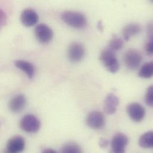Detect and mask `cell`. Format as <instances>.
Returning a JSON list of instances; mask_svg holds the SVG:
<instances>
[{"instance_id": "obj_1", "label": "cell", "mask_w": 153, "mask_h": 153, "mask_svg": "<svg viewBox=\"0 0 153 153\" xmlns=\"http://www.w3.org/2000/svg\"><path fill=\"white\" fill-rule=\"evenodd\" d=\"M62 19L66 24L75 29H83L87 25L86 17L77 11H66L62 13Z\"/></svg>"}, {"instance_id": "obj_2", "label": "cell", "mask_w": 153, "mask_h": 153, "mask_svg": "<svg viewBox=\"0 0 153 153\" xmlns=\"http://www.w3.org/2000/svg\"><path fill=\"white\" fill-rule=\"evenodd\" d=\"M100 60L107 70L111 74H116L120 68V65L115 52L109 48L104 49L100 57Z\"/></svg>"}, {"instance_id": "obj_3", "label": "cell", "mask_w": 153, "mask_h": 153, "mask_svg": "<svg viewBox=\"0 0 153 153\" xmlns=\"http://www.w3.org/2000/svg\"><path fill=\"white\" fill-rule=\"evenodd\" d=\"M20 126L23 131L27 133H35L41 128V122L35 115L26 114L21 119Z\"/></svg>"}, {"instance_id": "obj_4", "label": "cell", "mask_w": 153, "mask_h": 153, "mask_svg": "<svg viewBox=\"0 0 153 153\" xmlns=\"http://www.w3.org/2000/svg\"><path fill=\"white\" fill-rule=\"evenodd\" d=\"M126 66L130 70H136L140 66L142 62V56L140 52L135 49L128 50L123 57Z\"/></svg>"}, {"instance_id": "obj_5", "label": "cell", "mask_w": 153, "mask_h": 153, "mask_svg": "<svg viewBox=\"0 0 153 153\" xmlns=\"http://www.w3.org/2000/svg\"><path fill=\"white\" fill-rule=\"evenodd\" d=\"M128 144L129 139L125 134L120 132L117 133L113 136L111 140V150L113 153H125Z\"/></svg>"}, {"instance_id": "obj_6", "label": "cell", "mask_w": 153, "mask_h": 153, "mask_svg": "<svg viewBox=\"0 0 153 153\" xmlns=\"http://www.w3.org/2000/svg\"><path fill=\"white\" fill-rule=\"evenodd\" d=\"M85 55L84 46L79 42H73L68 47V56L71 62L78 63L83 60Z\"/></svg>"}, {"instance_id": "obj_7", "label": "cell", "mask_w": 153, "mask_h": 153, "mask_svg": "<svg viewBox=\"0 0 153 153\" xmlns=\"http://www.w3.org/2000/svg\"><path fill=\"white\" fill-rule=\"evenodd\" d=\"M87 125L93 129H102L105 125V117L104 114L99 111H93L89 113L86 117Z\"/></svg>"}, {"instance_id": "obj_8", "label": "cell", "mask_w": 153, "mask_h": 153, "mask_svg": "<svg viewBox=\"0 0 153 153\" xmlns=\"http://www.w3.org/2000/svg\"><path fill=\"white\" fill-rule=\"evenodd\" d=\"M35 33L37 40L41 44L49 43L53 38L52 29L45 24L38 25L35 30Z\"/></svg>"}, {"instance_id": "obj_9", "label": "cell", "mask_w": 153, "mask_h": 153, "mask_svg": "<svg viewBox=\"0 0 153 153\" xmlns=\"http://www.w3.org/2000/svg\"><path fill=\"white\" fill-rule=\"evenodd\" d=\"M126 110L129 116L133 121L139 123L144 120L146 110L138 102L131 103L128 105Z\"/></svg>"}, {"instance_id": "obj_10", "label": "cell", "mask_w": 153, "mask_h": 153, "mask_svg": "<svg viewBox=\"0 0 153 153\" xmlns=\"http://www.w3.org/2000/svg\"><path fill=\"white\" fill-rule=\"evenodd\" d=\"M25 147V139L20 135L11 138L7 144V151L10 153H17L23 151Z\"/></svg>"}, {"instance_id": "obj_11", "label": "cell", "mask_w": 153, "mask_h": 153, "mask_svg": "<svg viewBox=\"0 0 153 153\" xmlns=\"http://www.w3.org/2000/svg\"><path fill=\"white\" fill-rule=\"evenodd\" d=\"M119 105V100L118 97L114 94H108L104 101V112L108 115H112L114 114L118 106Z\"/></svg>"}, {"instance_id": "obj_12", "label": "cell", "mask_w": 153, "mask_h": 153, "mask_svg": "<svg viewBox=\"0 0 153 153\" xmlns=\"http://www.w3.org/2000/svg\"><path fill=\"white\" fill-rule=\"evenodd\" d=\"M20 20L25 26L32 27L38 23L39 17L35 10L30 8H27L22 11Z\"/></svg>"}, {"instance_id": "obj_13", "label": "cell", "mask_w": 153, "mask_h": 153, "mask_svg": "<svg viewBox=\"0 0 153 153\" xmlns=\"http://www.w3.org/2000/svg\"><path fill=\"white\" fill-rule=\"evenodd\" d=\"M26 105V98L23 94H18L14 96L9 101L8 108L10 110L17 113L22 111Z\"/></svg>"}, {"instance_id": "obj_14", "label": "cell", "mask_w": 153, "mask_h": 153, "mask_svg": "<svg viewBox=\"0 0 153 153\" xmlns=\"http://www.w3.org/2000/svg\"><path fill=\"white\" fill-rule=\"evenodd\" d=\"M142 30V27L140 24L132 23L126 25L122 30L123 38L126 41H128L130 39L138 35Z\"/></svg>"}, {"instance_id": "obj_15", "label": "cell", "mask_w": 153, "mask_h": 153, "mask_svg": "<svg viewBox=\"0 0 153 153\" xmlns=\"http://www.w3.org/2000/svg\"><path fill=\"white\" fill-rule=\"evenodd\" d=\"M14 64L17 69L23 71L29 79H32L35 76V68L30 62L26 60H19L16 61Z\"/></svg>"}, {"instance_id": "obj_16", "label": "cell", "mask_w": 153, "mask_h": 153, "mask_svg": "<svg viewBox=\"0 0 153 153\" xmlns=\"http://www.w3.org/2000/svg\"><path fill=\"white\" fill-rule=\"evenodd\" d=\"M139 145L144 149H152L153 147V131H149L143 134L139 139Z\"/></svg>"}, {"instance_id": "obj_17", "label": "cell", "mask_w": 153, "mask_h": 153, "mask_svg": "<svg viewBox=\"0 0 153 153\" xmlns=\"http://www.w3.org/2000/svg\"><path fill=\"white\" fill-rule=\"evenodd\" d=\"M124 46V41L120 37L117 35H113L110 41L108 48L114 52L119 51L123 48Z\"/></svg>"}, {"instance_id": "obj_18", "label": "cell", "mask_w": 153, "mask_h": 153, "mask_svg": "<svg viewBox=\"0 0 153 153\" xmlns=\"http://www.w3.org/2000/svg\"><path fill=\"white\" fill-rule=\"evenodd\" d=\"M153 63L152 62L145 63L140 69L138 75L141 78L149 79L153 76Z\"/></svg>"}, {"instance_id": "obj_19", "label": "cell", "mask_w": 153, "mask_h": 153, "mask_svg": "<svg viewBox=\"0 0 153 153\" xmlns=\"http://www.w3.org/2000/svg\"><path fill=\"white\" fill-rule=\"evenodd\" d=\"M61 152L63 153H80L82 152L81 148L76 143L70 142L65 144L61 149Z\"/></svg>"}, {"instance_id": "obj_20", "label": "cell", "mask_w": 153, "mask_h": 153, "mask_svg": "<svg viewBox=\"0 0 153 153\" xmlns=\"http://www.w3.org/2000/svg\"><path fill=\"white\" fill-rule=\"evenodd\" d=\"M145 101L147 105L150 107L153 106V86H150L145 96Z\"/></svg>"}, {"instance_id": "obj_21", "label": "cell", "mask_w": 153, "mask_h": 153, "mask_svg": "<svg viewBox=\"0 0 153 153\" xmlns=\"http://www.w3.org/2000/svg\"><path fill=\"white\" fill-rule=\"evenodd\" d=\"M145 50L147 54L152 56L153 54V38H150L149 41L146 43Z\"/></svg>"}, {"instance_id": "obj_22", "label": "cell", "mask_w": 153, "mask_h": 153, "mask_svg": "<svg viewBox=\"0 0 153 153\" xmlns=\"http://www.w3.org/2000/svg\"><path fill=\"white\" fill-rule=\"evenodd\" d=\"M7 22V17L5 12L0 9V30L6 25Z\"/></svg>"}, {"instance_id": "obj_23", "label": "cell", "mask_w": 153, "mask_h": 153, "mask_svg": "<svg viewBox=\"0 0 153 153\" xmlns=\"http://www.w3.org/2000/svg\"><path fill=\"white\" fill-rule=\"evenodd\" d=\"M98 144H99V146L101 149H106L109 144V141L106 138H101V139H100Z\"/></svg>"}, {"instance_id": "obj_24", "label": "cell", "mask_w": 153, "mask_h": 153, "mask_svg": "<svg viewBox=\"0 0 153 153\" xmlns=\"http://www.w3.org/2000/svg\"><path fill=\"white\" fill-rule=\"evenodd\" d=\"M42 153H56V152L53 149H46L44 150H42Z\"/></svg>"}, {"instance_id": "obj_25", "label": "cell", "mask_w": 153, "mask_h": 153, "mask_svg": "<svg viewBox=\"0 0 153 153\" xmlns=\"http://www.w3.org/2000/svg\"><path fill=\"white\" fill-rule=\"evenodd\" d=\"M97 27H98V29L100 31H102V30H103V25H102V22H101V21H100V22L98 23Z\"/></svg>"}, {"instance_id": "obj_26", "label": "cell", "mask_w": 153, "mask_h": 153, "mask_svg": "<svg viewBox=\"0 0 153 153\" xmlns=\"http://www.w3.org/2000/svg\"><path fill=\"white\" fill-rule=\"evenodd\" d=\"M152 1H153V0H152Z\"/></svg>"}, {"instance_id": "obj_27", "label": "cell", "mask_w": 153, "mask_h": 153, "mask_svg": "<svg viewBox=\"0 0 153 153\" xmlns=\"http://www.w3.org/2000/svg\"><path fill=\"white\" fill-rule=\"evenodd\" d=\"M0 124H1V123H0Z\"/></svg>"}]
</instances>
